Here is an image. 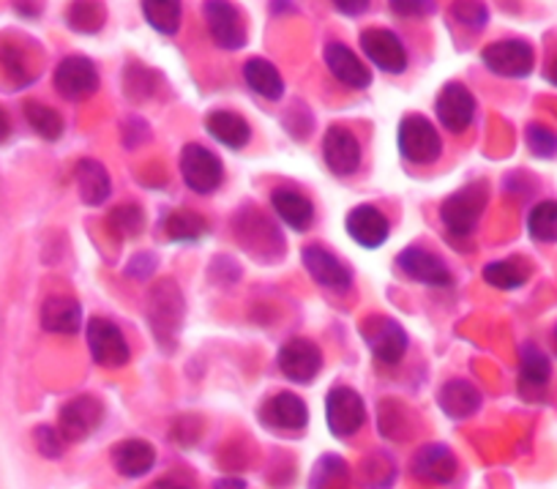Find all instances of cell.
<instances>
[{
    "label": "cell",
    "instance_id": "44",
    "mask_svg": "<svg viewBox=\"0 0 557 489\" xmlns=\"http://www.w3.org/2000/svg\"><path fill=\"white\" fill-rule=\"evenodd\" d=\"M331 3H334L342 14H347V17H358V14L367 12L372 0H331Z\"/></svg>",
    "mask_w": 557,
    "mask_h": 489
},
{
    "label": "cell",
    "instance_id": "7",
    "mask_svg": "<svg viewBox=\"0 0 557 489\" xmlns=\"http://www.w3.org/2000/svg\"><path fill=\"white\" fill-rule=\"evenodd\" d=\"M85 337H88L90 356H94V362L99 364V367L121 369L126 367L128 358H132V351H128L121 329H117L112 320H107V317H90Z\"/></svg>",
    "mask_w": 557,
    "mask_h": 489
},
{
    "label": "cell",
    "instance_id": "4",
    "mask_svg": "<svg viewBox=\"0 0 557 489\" xmlns=\"http://www.w3.org/2000/svg\"><path fill=\"white\" fill-rule=\"evenodd\" d=\"M481 61L497 77L522 80L533 72L535 52L524 39H500L481 50Z\"/></svg>",
    "mask_w": 557,
    "mask_h": 489
},
{
    "label": "cell",
    "instance_id": "13",
    "mask_svg": "<svg viewBox=\"0 0 557 489\" xmlns=\"http://www.w3.org/2000/svg\"><path fill=\"white\" fill-rule=\"evenodd\" d=\"M278 369L293 383H312L323 369V353L312 340H290L278 351Z\"/></svg>",
    "mask_w": 557,
    "mask_h": 489
},
{
    "label": "cell",
    "instance_id": "46",
    "mask_svg": "<svg viewBox=\"0 0 557 489\" xmlns=\"http://www.w3.org/2000/svg\"><path fill=\"white\" fill-rule=\"evenodd\" d=\"M14 9H17L23 17H36L39 14V7H36V0H14Z\"/></svg>",
    "mask_w": 557,
    "mask_h": 489
},
{
    "label": "cell",
    "instance_id": "15",
    "mask_svg": "<svg viewBox=\"0 0 557 489\" xmlns=\"http://www.w3.org/2000/svg\"><path fill=\"white\" fill-rule=\"evenodd\" d=\"M323 159L325 168L339 179L356 173L361 168V145L356 134L345 126H331L323 137Z\"/></svg>",
    "mask_w": 557,
    "mask_h": 489
},
{
    "label": "cell",
    "instance_id": "48",
    "mask_svg": "<svg viewBox=\"0 0 557 489\" xmlns=\"http://www.w3.org/2000/svg\"><path fill=\"white\" fill-rule=\"evenodd\" d=\"M546 80H549V83L557 88V58L549 63V66H546Z\"/></svg>",
    "mask_w": 557,
    "mask_h": 489
},
{
    "label": "cell",
    "instance_id": "45",
    "mask_svg": "<svg viewBox=\"0 0 557 489\" xmlns=\"http://www.w3.org/2000/svg\"><path fill=\"white\" fill-rule=\"evenodd\" d=\"M9 137H12V118H9V112L0 107V145L7 143Z\"/></svg>",
    "mask_w": 557,
    "mask_h": 489
},
{
    "label": "cell",
    "instance_id": "42",
    "mask_svg": "<svg viewBox=\"0 0 557 489\" xmlns=\"http://www.w3.org/2000/svg\"><path fill=\"white\" fill-rule=\"evenodd\" d=\"M0 63H3L9 77H14L17 83H28V66H25V58L20 47H3L0 50Z\"/></svg>",
    "mask_w": 557,
    "mask_h": 489
},
{
    "label": "cell",
    "instance_id": "43",
    "mask_svg": "<svg viewBox=\"0 0 557 489\" xmlns=\"http://www.w3.org/2000/svg\"><path fill=\"white\" fill-rule=\"evenodd\" d=\"M153 266H157V257L153 255H137V257H132V260H128V277H134V279H146L148 273L153 271Z\"/></svg>",
    "mask_w": 557,
    "mask_h": 489
},
{
    "label": "cell",
    "instance_id": "3",
    "mask_svg": "<svg viewBox=\"0 0 557 489\" xmlns=\"http://www.w3.org/2000/svg\"><path fill=\"white\" fill-rule=\"evenodd\" d=\"M396 143H399V154L405 156L410 164H432V161L441 159L443 154L441 134H437V129L432 126V121H426L424 115L401 118Z\"/></svg>",
    "mask_w": 557,
    "mask_h": 489
},
{
    "label": "cell",
    "instance_id": "9",
    "mask_svg": "<svg viewBox=\"0 0 557 489\" xmlns=\"http://www.w3.org/2000/svg\"><path fill=\"white\" fill-rule=\"evenodd\" d=\"M52 85L66 101H83L99 90V72L90 58L69 56L55 66Z\"/></svg>",
    "mask_w": 557,
    "mask_h": 489
},
{
    "label": "cell",
    "instance_id": "40",
    "mask_svg": "<svg viewBox=\"0 0 557 489\" xmlns=\"http://www.w3.org/2000/svg\"><path fill=\"white\" fill-rule=\"evenodd\" d=\"M34 440H36V449H39L41 456H47V460H58V456H63V435L58 432V429L52 427H39L34 429Z\"/></svg>",
    "mask_w": 557,
    "mask_h": 489
},
{
    "label": "cell",
    "instance_id": "33",
    "mask_svg": "<svg viewBox=\"0 0 557 489\" xmlns=\"http://www.w3.org/2000/svg\"><path fill=\"white\" fill-rule=\"evenodd\" d=\"M530 279V268L522 260H497L484 268V282L497 290H517Z\"/></svg>",
    "mask_w": 557,
    "mask_h": 489
},
{
    "label": "cell",
    "instance_id": "8",
    "mask_svg": "<svg viewBox=\"0 0 557 489\" xmlns=\"http://www.w3.org/2000/svg\"><path fill=\"white\" fill-rule=\"evenodd\" d=\"M361 334L380 364L396 367L405 358L407 334L399 322L391 320V317H369V320L361 322Z\"/></svg>",
    "mask_w": 557,
    "mask_h": 489
},
{
    "label": "cell",
    "instance_id": "32",
    "mask_svg": "<svg viewBox=\"0 0 557 489\" xmlns=\"http://www.w3.org/2000/svg\"><path fill=\"white\" fill-rule=\"evenodd\" d=\"M23 112H25V121L30 123V129H34L39 137L50 139V143L61 139V134H63L61 112L52 110V107H47V105H41V101H25Z\"/></svg>",
    "mask_w": 557,
    "mask_h": 489
},
{
    "label": "cell",
    "instance_id": "10",
    "mask_svg": "<svg viewBox=\"0 0 557 489\" xmlns=\"http://www.w3.org/2000/svg\"><path fill=\"white\" fill-rule=\"evenodd\" d=\"M101 418H104V405L96 396H74L58 413V432L66 443H79L99 429Z\"/></svg>",
    "mask_w": 557,
    "mask_h": 489
},
{
    "label": "cell",
    "instance_id": "39",
    "mask_svg": "<svg viewBox=\"0 0 557 489\" xmlns=\"http://www.w3.org/2000/svg\"><path fill=\"white\" fill-rule=\"evenodd\" d=\"M451 14L459 25H465L470 30H481L490 23V9L481 0H454Z\"/></svg>",
    "mask_w": 557,
    "mask_h": 489
},
{
    "label": "cell",
    "instance_id": "12",
    "mask_svg": "<svg viewBox=\"0 0 557 489\" xmlns=\"http://www.w3.org/2000/svg\"><path fill=\"white\" fill-rule=\"evenodd\" d=\"M361 50L380 72L401 74L407 69V50L388 28H369L361 34Z\"/></svg>",
    "mask_w": 557,
    "mask_h": 489
},
{
    "label": "cell",
    "instance_id": "1",
    "mask_svg": "<svg viewBox=\"0 0 557 489\" xmlns=\"http://www.w3.org/2000/svg\"><path fill=\"white\" fill-rule=\"evenodd\" d=\"M184 309V295L173 279H162V282L153 284L151 295H148V322H151L153 334L164 347L173 345L175 337H178Z\"/></svg>",
    "mask_w": 557,
    "mask_h": 489
},
{
    "label": "cell",
    "instance_id": "16",
    "mask_svg": "<svg viewBox=\"0 0 557 489\" xmlns=\"http://www.w3.org/2000/svg\"><path fill=\"white\" fill-rule=\"evenodd\" d=\"M396 266L401 268V273L421 284H430V288H448L454 282L451 271L446 268V262L437 255L426 249H418V246H407L405 252H399L396 257Z\"/></svg>",
    "mask_w": 557,
    "mask_h": 489
},
{
    "label": "cell",
    "instance_id": "47",
    "mask_svg": "<svg viewBox=\"0 0 557 489\" xmlns=\"http://www.w3.org/2000/svg\"><path fill=\"white\" fill-rule=\"evenodd\" d=\"M213 489H246V484L240 478H219Z\"/></svg>",
    "mask_w": 557,
    "mask_h": 489
},
{
    "label": "cell",
    "instance_id": "18",
    "mask_svg": "<svg viewBox=\"0 0 557 489\" xmlns=\"http://www.w3.org/2000/svg\"><path fill=\"white\" fill-rule=\"evenodd\" d=\"M260 418L265 427L282 429V432H298L309 424V407L301 396L282 391V394L271 396L265 405L260 407Z\"/></svg>",
    "mask_w": 557,
    "mask_h": 489
},
{
    "label": "cell",
    "instance_id": "28",
    "mask_svg": "<svg viewBox=\"0 0 557 489\" xmlns=\"http://www.w3.org/2000/svg\"><path fill=\"white\" fill-rule=\"evenodd\" d=\"M206 132L211 134L216 143L227 145V148L240 150L251 139V126L246 123L244 115L230 110H216L206 118Z\"/></svg>",
    "mask_w": 557,
    "mask_h": 489
},
{
    "label": "cell",
    "instance_id": "30",
    "mask_svg": "<svg viewBox=\"0 0 557 489\" xmlns=\"http://www.w3.org/2000/svg\"><path fill=\"white\" fill-rule=\"evenodd\" d=\"M143 3V17L157 34L175 36L184 20V7L181 0H139Z\"/></svg>",
    "mask_w": 557,
    "mask_h": 489
},
{
    "label": "cell",
    "instance_id": "11",
    "mask_svg": "<svg viewBox=\"0 0 557 489\" xmlns=\"http://www.w3.org/2000/svg\"><path fill=\"white\" fill-rule=\"evenodd\" d=\"M202 14H206L208 34H211V39L216 41L222 50L233 52L246 45L244 20H240V12L230 3V0H206Z\"/></svg>",
    "mask_w": 557,
    "mask_h": 489
},
{
    "label": "cell",
    "instance_id": "27",
    "mask_svg": "<svg viewBox=\"0 0 557 489\" xmlns=\"http://www.w3.org/2000/svg\"><path fill=\"white\" fill-rule=\"evenodd\" d=\"M74 179H77V192L79 200L85 206H101V203L110 197L112 181L110 173L104 170V164H99L96 159H83L74 170Z\"/></svg>",
    "mask_w": 557,
    "mask_h": 489
},
{
    "label": "cell",
    "instance_id": "24",
    "mask_svg": "<svg viewBox=\"0 0 557 489\" xmlns=\"http://www.w3.org/2000/svg\"><path fill=\"white\" fill-rule=\"evenodd\" d=\"M153 462H157V449L139 438L121 440V443L112 449V465H115V470L121 473L123 478L146 476L153 467Z\"/></svg>",
    "mask_w": 557,
    "mask_h": 489
},
{
    "label": "cell",
    "instance_id": "5",
    "mask_svg": "<svg viewBox=\"0 0 557 489\" xmlns=\"http://www.w3.org/2000/svg\"><path fill=\"white\" fill-rule=\"evenodd\" d=\"M325 421L334 438H352L367 421V405L350 386H336L325 396Z\"/></svg>",
    "mask_w": 557,
    "mask_h": 489
},
{
    "label": "cell",
    "instance_id": "25",
    "mask_svg": "<svg viewBox=\"0 0 557 489\" xmlns=\"http://www.w3.org/2000/svg\"><path fill=\"white\" fill-rule=\"evenodd\" d=\"M441 402V411L446 413L454 421H465V418L475 416L481 407V391L475 389L468 380H448L446 386L437 394Z\"/></svg>",
    "mask_w": 557,
    "mask_h": 489
},
{
    "label": "cell",
    "instance_id": "50",
    "mask_svg": "<svg viewBox=\"0 0 557 489\" xmlns=\"http://www.w3.org/2000/svg\"><path fill=\"white\" fill-rule=\"evenodd\" d=\"M555 351H557V331H555Z\"/></svg>",
    "mask_w": 557,
    "mask_h": 489
},
{
    "label": "cell",
    "instance_id": "23",
    "mask_svg": "<svg viewBox=\"0 0 557 489\" xmlns=\"http://www.w3.org/2000/svg\"><path fill=\"white\" fill-rule=\"evenodd\" d=\"M83 326V306L69 295H50L41 306V329L50 334L72 337Z\"/></svg>",
    "mask_w": 557,
    "mask_h": 489
},
{
    "label": "cell",
    "instance_id": "17",
    "mask_svg": "<svg viewBox=\"0 0 557 489\" xmlns=\"http://www.w3.org/2000/svg\"><path fill=\"white\" fill-rule=\"evenodd\" d=\"M552 364L549 356L533 342H524L519 347V394L528 400H539L549 389Z\"/></svg>",
    "mask_w": 557,
    "mask_h": 489
},
{
    "label": "cell",
    "instance_id": "6",
    "mask_svg": "<svg viewBox=\"0 0 557 489\" xmlns=\"http://www.w3.org/2000/svg\"><path fill=\"white\" fill-rule=\"evenodd\" d=\"M181 175H184L186 186L197 195H211L222 186L224 168L219 156L208 150L206 145L189 143L181 150Z\"/></svg>",
    "mask_w": 557,
    "mask_h": 489
},
{
    "label": "cell",
    "instance_id": "41",
    "mask_svg": "<svg viewBox=\"0 0 557 489\" xmlns=\"http://www.w3.org/2000/svg\"><path fill=\"white\" fill-rule=\"evenodd\" d=\"M391 12L405 20H421L435 14V0H388Z\"/></svg>",
    "mask_w": 557,
    "mask_h": 489
},
{
    "label": "cell",
    "instance_id": "19",
    "mask_svg": "<svg viewBox=\"0 0 557 489\" xmlns=\"http://www.w3.org/2000/svg\"><path fill=\"white\" fill-rule=\"evenodd\" d=\"M459 470V462L454 451L443 443H426L412 456V473L426 484H448L454 481Z\"/></svg>",
    "mask_w": 557,
    "mask_h": 489
},
{
    "label": "cell",
    "instance_id": "35",
    "mask_svg": "<svg viewBox=\"0 0 557 489\" xmlns=\"http://www.w3.org/2000/svg\"><path fill=\"white\" fill-rule=\"evenodd\" d=\"M206 230V219L195 211H175L164 219V235L170 241H200Z\"/></svg>",
    "mask_w": 557,
    "mask_h": 489
},
{
    "label": "cell",
    "instance_id": "14",
    "mask_svg": "<svg viewBox=\"0 0 557 489\" xmlns=\"http://www.w3.org/2000/svg\"><path fill=\"white\" fill-rule=\"evenodd\" d=\"M435 115L451 134H462L475 121V99L462 83H448L441 90L435 105Z\"/></svg>",
    "mask_w": 557,
    "mask_h": 489
},
{
    "label": "cell",
    "instance_id": "20",
    "mask_svg": "<svg viewBox=\"0 0 557 489\" xmlns=\"http://www.w3.org/2000/svg\"><path fill=\"white\" fill-rule=\"evenodd\" d=\"M304 266H307L309 277L314 279L318 284L331 290H345L350 288L352 277H350V268L339 260L336 255H331L329 249H323L320 244H312L304 249Z\"/></svg>",
    "mask_w": 557,
    "mask_h": 489
},
{
    "label": "cell",
    "instance_id": "36",
    "mask_svg": "<svg viewBox=\"0 0 557 489\" xmlns=\"http://www.w3.org/2000/svg\"><path fill=\"white\" fill-rule=\"evenodd\" d=\"M146 228V213L143 208L134 206V203H126V206H117L115 211L110 213V230L115 239L128 241V239H137Z\"/></svg>",
    "mask_w": 557,
    "mask_h": 489
},
{
    "label": "cell",
    "instance_id": "49",
    "mask_svg": "<svg viewBox=\"0 0 557 489\" xmlns=\"http://www.w3.org/2000/svg\"><path fill=\"white\" fill-rule=\"evenodd\" d=\"M148 489H186V487L184 484H175V481H157V484H151Z\"/></svg>",
    "mask_w": 557,
    "mask_h": 489
},
{
    "label": "cell",
    "instance_id": "22",
    "mask_svg": "<svg viewBox=\"0 0 557 489\" xmlns=\"http://www.w3.org/2000/svg\"><path fill=\"white\" fill-rule=\"evenodd\" d=\"M325 66H329V72L334 74L342 85H347V88L363 90L372 85L369 69L363 66L361 58H358L350 47L342 45V41H331V45L325 47Z\"/></svg>",
    "mask_w": 557,
    "mask_h": 489
},
{
    "label": "cell",
    "instance_id": "38",
    "mask_svg": "<svg viewBox=\"0 0 557 489\" xmlns=\"http://www.w3.org/2000/svg\"><path fill=\"white\" fill-rule=\"evenodd\" d=\"M524 143H528L530 154L539 159H552L557 154V132H552L544 123H530L524 129Z\"/></svg>",
    "mask_w": 557,
    "mask_h": 489
},
{
    "label": "cell",
    "instance_id": "34",
    "mask_svg": "<svg viewBox=\"0 0 557 489\" xmlns=\"http://www.w3.org/2000/svg\"><path fill=\"white\" fill-rule=\"evenodd\" d=\"M528 233L539 244H557V200H544L530 211Z\"/></svg>",
    "mask_w": 557,
    "mask_h": 489
},
{
    "label": "cell",
    "instance_id": "2",
    "mask_svg": "<svg viewBox=\"0 0 557 489\" xmlns=\"http://www.w3.org/2000/svg\"><path fill=\"white\" fill-rule=\"evenodd\" d=\"M490 190L484 184H468L465 190L454 192L441 206V219L454 239H468L475 233L481 213H484Z\"/></svg>",
    "mask_w": 557,
    "mask_h": 489
},
{
    "label": "cell",
    "instance_id": "37",
    "mask_svg": "<svg viewBox=\"0 0 557 489\" xmlns=\"http://www.w3.org/2000/svg\"><path fill=\"white\" fill-rule=\"evenodd\" d=\"M104 7H99L96 0H74L69 9V25L83 34H96L104 25Z\"/></svg>",
    "mask_w": 557,
    "mask_h": 489
},
{
    "label": "cell",
    "instance_id": "31",
    "mask_svg": "<svg viewBox=\"0 0 557 489\" xmlns=\"http://www.w3.org/2000/svg\"><path fill=\"white\" fill-rule=\"evenodd\" d=\"M309 489H350V467L342 456L325 454L309 476Z\"/></svg>",
    "mask_w": 557,
    "mask_h": 489
},
{
    "label": "cell",
    "instance_id": "29",
    "mask_svg": "<svg viewBox=\"0 0 557 489\" xmlns=\"http://www.w3.org/2000/svg\"><path fill=\"white\" fill-rule=\"evenodd\" d=\"M244 80L257 96L268 101H278L285 96V80L278 74V69L273 66L265 58H249L244 63Z\"/></svg>",
    "mask_w": 557,
    "mask_h": 489
},
{
    "label": "cell",
    "instance_id": "26",
    "mask_svg": "<svg viewBox=\"0 0 557 489\" xmlns=\"http://www.w3.org/2000/svg\"><path fill=\"white\" fill-rule=\"evenodd\" d=\"M271 206L276 211V217L293 230H309V224L314 222V206L309 203L307 195H301L298 190H273L271 192Z\"/></svg>",
    "mask_w": 557,
    "mask_h": 489
},
{
    "label": "cell",
    "instance_id": "21",
    "mask_svg": "<svg viewBox=\"0 0 557 489\" xmlns=\"http://www.w3.org/2000/svg\"><path fill=\"white\" fill-rule=\"evenodd\" d=\"M347 233L356 244H361L363 249H377L388 241V219L383 217V211H377L374 206H356L347 213Z\"/></svg>",
    "mask_w": 557,
    "mask_h": 489
}]
</instances>
